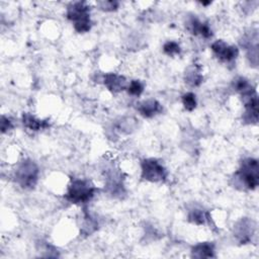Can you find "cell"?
Segmentation results:
<instances>
[{
    "instance_id": "6da1fadb",
    "label": "cell",
    "mask_w": 259,
    "mask_h": 259,
    "mask_svg": "<svg viewBox=\"0 0 259 259\" xmlns=\"http://www.w3.org/2000/svg\"><path fill=\"white\" fill-rule=\"evenodd\" d=\"M96 190L97 188L88 179H73L68 185L65 198L74 204H84L93 198Z\"/></svg>"
},
{
    "instance_id": "7a4b0ae2",
    "label": "cell",
    "mask_w": 259,
    "mask_h": 259,
    "mask_svg": "<svg viewBox=\"0 0 259 259\" xmlns=\"http://www.w3.org/2000/svg\"><path fill=\"white\" fill-rule=\"evenodd\" d=\"M67 18L73 23L74 29L79 33L88 32L91 28L90 6L87 2H72L67 7Z\"/></svg>"
},
{
    "instance_id": "3957f363",
    "label": "cell",
    "mask_w": 259,
    "mask_h": 259,
    "mask_svg": "<svg viewBox=\"0 0 259 259\" xmlns=\"http://www.w3.org/2000/svg\"><path fill=\"white\" fill-rule=\"evenodd\" d=\"M235 179L246 189L253 190L259 184V165L255 158H245L235 173Z\"/></svg>"
},
{
    "instance_id": "277c9868",
    "label": "cell",
    "mask_w": 259,
    "mask_h": 259,
    "mask_svg": "<svg viewBox=\"0 0 259 259\" xmlns=\"http://www.w3.org/2000/svg\"><path fill=\"white\" fill-rule=\"evenodd\" d=\"M39 170L31 160H24L19 163L15 170V181L23 188H33L38 179Z\"/></svg>"
},
{
    "instance_id": "5b68a950",
    "label": "cell",
    "mask_w": 259,
    "mask_h": 259,
    "mask_svg": "<svg viewBox=\"0 0 259 259\" xmlns=\"http://www.w3.org/2000/svg\"><path fill=\"white\" fill-rule=\"evenodd\" d=\"M167 170L163 164L154 158L144 159L141 162V177L150 182H163L167 178Z\"/></svg>"
},
{
    "instance_id": "8992f818",
    "label": "cell",
    "mask_w": 259,
    "mask_h": 259,
    "mask_svg": "<svg viewBox=\"0 0 259 259\" xmlns=\"http://www.w3.org/2000/svg\"><path fill=\"white\" fill-rule=\"evenodd\" d=\"M210 49L218 60L225 63H231L235 61L239 55V49L237 46L229 45L223 39L213 41Z\"/></svg>"
},
{
    "instance_id": "52a82bcc",
    "label": "cell",
    "mask_w": 259,
    "mask_h": 259,
    "mask_svg": "<svg viewBox=\"0 0 259 259\" xmlns=\"http://www.w3.org/2000/svg\"><path fill=\"white\" fill-rule=\"evenodd\" d=\"M105 180V188L110 194L120 195L122 193L123 184L121 179V173L114 169L107 170Z\"/></svg>"
},
{
    "instance_id": "ba28073f",
    "label": "cell",
    "mask_w": 259,
    "mask_h": 259,
    "mask_svg": "<svg viewBox=\"0 0 259 259\" xmlns=\"http://www.w3.org/2000/svg\"><path fill=\"white\" fill-rule=\"evenodd\" d=\"M186 27L192 34L200 35L203 38H209L212 35L210 26L206 22L199 20L195 15H192L188 18Z\"/></svg>"
},
{
    "instance_id": "9c48e42d",
    "label": "cell",
    "mask_w": 259,
    "mask_h": 259,
    "mask_svg": "<svg viewBox=\"0 0 259 259\" xmlns=\"http://www.w3.org/2000/svg\"><path fill=\"white\" fill-rule=\"evenodd\" d=\"M103 84L112 93H118L122 90H125L128 83L121 75L115 73H107L103 76Z\"/></svg>"
},
{
    "instance_id": "30bf717a",
    "label": "cell",
    "mask_w": 259,
    "mask_h": 259,
    "mask_svg": "<svg viewBox=\"0 0 259 259\" xmlns=\"http://www.w3.org/2000/svg\"><path fill=\"white\" fill-rule=\"evenodd\" d=\"M137 110L146 118H151L162 112L163 106L156 99H147L137 104Z\"/></svg>"
},
{
    "instance_id": "8fae6325",
    "label": "cell",
    "mask_w": 259,
    "mask_h": 259,
    "mask_svg": "<svg viewBox=\"0 0 259 259\" xmlns=\"http://www.w3.org/2000/svg\"><path fill=\"white\" fill-rule=\"evenodd\" d=\"M253 222L250 220H241L235 227V235L243 244L250 242L253 235Z\"/></svg>"
},
{
    "instance_id": "7c38bea8",
    "label": "cell",
    "mask_w": 259,
    "mask_h": 259,
    "mask_svg": "<svg viewBox=\"0 0 259 259\" xmlns=\"http://www.w3.org/2000/svg\"><path fill=\"white\" fill-rule=\"evenodd\" d=\"M191 256L194 258L214 257V245L211 242H201L194 245L191 249Z\"/></svg>"
},
{
    "instance_id": "4fadbf2b",
    "label": "cell",
    "mask_w": 259,
    "mask_h": 259,
    "mask_svg": "<svg viewBox=\"0 0 259 259\" xmlns=\"http://www.w3.org/2000/svg\"><path fill=\"white\" fill-rule=\"evenodd\" d=\"M22 123L25 127H27L30 131H33V132L45 130L50 126V123L48 120L38 119L35 116H33L32 114L27 113V112L22 114Z\"/></svg>"
},
{
    "instance_id": "5bb4252c",
    "label": "cell",
    "mask_w": 259,
    "mask_h": 259,
    "mask_svg": "<svg viewBox=\"0 0 259 259\" xmlns=\"http://www.w3.org/2000/svg\"><path fill=\"white\" fill-rule=\"evenodd\" d=\"M184 80L185 83H187L191 87L199 86L203 80L200 67H198L197 65H192L187 68V70L185 71Z\"/></svg>"
},
{
    "instance_id": "9a60e30c",
    "label": "cell",
    "mask_w": 259,
    "mask_h": 259,
    "mask_svg": "<svg viewBox=\"0 0 259 259\" xmlns=\"http://www.w3.org/2000/svg\"><path fill=\"white\" fill-rule=\"evenodd\" d=\"M209 219H210L209 213L201 208L191 209L188 213L189 222H191L195 225H204Z\"/></svg>"
},
{
    "instance_id": "2e32d148",
    "label": "cell",
    "mask_w": 259,
    "mask_h": 259,
    "mask_svg": "<svg viewBox=\"0 0 259 259\" xmlns=\"http://www.w3.org/2000/svg\"><path fill=\"white\" fill-rule=\"evenodd\" d=\"M181 101L183 104V107L187 111H192L195 109L197 105L196 96L192 92H186L181 96Z\"/></svg>"
},
{
    "instance_id": "e0dca14e",
    "label": "cell",
    "mask_w": 259,
    "mask_h": 259,
    "mask_svg": "<svg viewBox=\"0 0 259 259\" xmlns=\"http://www.w3.org/2000/svg\"><path fill=\"white\" fill-rule=\"evenodd\" d=\"M163 52L165 55H167L169 57H174V56L180 54L181 48L177 41L168 40L163 45Z\"/></svg>"
},
{
    "instance_id": "ac0fdd59",
    "label": "cell",
    "mask_w": 259,
    "mask_h": 259,
    "mask_svg": "<svg viewBox=\"0 0 259 259\" xmlns=\"http://www.w3.org/2000/svg\"><path fill=\"white\" fill-rule=\"evenodd\" d=\"M125 90L132 96H140L144 91V84L140 80H132Z\"/></svg>"
},
{
    "instance_id": "d6986e66",
    "label": "cell",
    "mask_w": 259,
    "mask_h": 259,
    "mask_svg": "<svg viewBox=\"0 0 259 259\" xmlns=\"http://www.w3.org/2000/svg\"><path fill=\"white\" fill-rule=\"evenodd\" d=\"M252 87V84L245 77H238L233 81V88L240 94Z\"/></svg>"
},
{
    "instance_id": "ffe728a7",
    "label": "cell",
    "mask_w": 259,
    "mask_h": 259,
    "mask_svg": "<svg viewBox=\"0 0 259 259\" xmlns=\"http://www.w3.org/2000/svg\"><path fill=\"white\" fill-rule=\"evenodd\" d=\"M119 3L116 1H101L98 2V6L103 11H113L116 10Z\"/></svg>"
},
{
    "instance_id": "44dd1931",
    "label": "cell",
    "mask_w": 259,
    "mask_h": 259,
    "mask_svg": "<svg viewBox=\"0 0 259 259\" xmlns=\"http://www.w3.org/2000/svg\"><path fill=\"white\" fill-rule=\"evenodd\" d=\"M12 127H13L12 121L8 117L2 115V118H1V131H2V133H5V132L9 131Z\"/></svg>"
}]
</instances>
